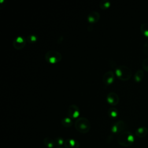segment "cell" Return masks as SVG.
Wrapping results in <instances>:
<instances>
[{"label": "cell", "mask_w": 148, "mask_h": 148, "mask_svg": "<svg viewBox=\"0 0 148 148\" xmlns=\"http://www.w3.org/2000/svg\"><path fill=\"white\" fill-rule=\"evenodd\" d=\"M37 40H38V36L34 34H31L27 37V40L30 43L35 42H36Z\"/></svg>", "instance_id": "obj_20"}, {"label": "cell", "mask_w": 148, "mask_h": 148, "mask_svg": "<svg viewBox=\"0 0 148 148\" xmlns=\"http://www.w3.org/2000/svg\"><path fill=\"white\" fill-rule=\"evenodd\" d=\"M56 148H64V147H63L60 146V147H56Z\"/></svg>", "instance_id": "obj_23"}, {"label": "cell", "mask_w": 148, "mask_h": 148, "mask_svg": "<svg viewBox=\"0 0 148 148\" xmlns=\"http://www.w3.org/2000/svg\"><path fill=\"white\" fill-rule=\"evenodd\" d=\"M62 59L61 54L56 50H49L45 54V60L50 64H56Z\"/></svg>", "instance_id": "obj_4"}, {"label": "cell", "mask_w": 148, "mask_h": 148, "mask_svg": "<svg viewBox=\"0 0 148 148\" xmlns=\"http://www.w3.org/2000/svg\"><path fill=\"white\" fill-rule=\"evenodd\" d=\"M75 127L78 132L85 134L90 131L91 124L90 121L87 118L81 117L77 119L75 121Z\"/></svg>", "instance_id": "obj_2"}, {"label": "cell", "mask_w": 148, "mask_h": 148, "mask_svg": "<svg viewBox=\"0 0 148 148\" xmlns=\"http://www.w3.org/2000/svg\"><path fill=\"white\" fill-rule=\"evenodd\" d=\"M135 138L133 134L130 131H124L120 133L117 138L118 143L123 146L128 147L133 144Z\"/></svg>", "instance_id": "obj_1"}, {"label": "cell", "mask_w": 148, "mask_h": 148, "mask_svg": "<svg viewBox=\"0 0 148 148\" xmlns=\"http://www.w3.org/2000/svg\"><path fill=\"white\" fill-rule=\"evenodd\" d=\"M80 114V110L79 107L75 104L71 105L69 106L68 109V116L70 118L76 119Z\"/></svg>", "instance_id": "obj_6"}, {"label": "cell", "mask_w": 148, "mask_h": 148, "mask_svg": "<svg viewBox=\"0 0 148 148\" xmlns=\"http://www.w3.org/2000/svg\"><path fill=\"white\" fill-rule=\"evenodd\" d=\"M148 134V129L146 127H140L136 129L135 134L138 137L143 138L147 135Z\"/></svg>", "instance_id": "obj_12"}, {"label": "cell", "mask_w": 148, "mask_h": 148, "mask_svg": "<svg viewBox=\"0 0 148 148\" xmlns=\"http://www.w3.org/2000/svg\"><path fill=\"white\" fill-rule=\"evenodd\" d=\"M106 101L112 106H115L119 102V97L116 92H110L106 95Z\"/></svg>", "instance_id": "obj_8"}, {"label": "cell", "mask_w": 148, "mask_h": 148, "mask_svg": "<svg viewBox=\"0 0 148 148\" xmlns=\"http://www.w3.org/2000/svg\"><path fill=\"white\" fill-rule=\"evenodd\" d=\"M61 124L65 127H70L73 124V121L69 117H66L62 119Z\"/></svg>", "instance_id": "obj_15"}, {"label": "cell", "mask_w": 148, "mask_h": 148, "mask_svg": "<svg viewBox=\"0 0 148 148\" xmlns=\"http://www.w3.org/2000/svg\"><path fill=\"white\" fill-rule=\"evenodd\" d=\"M108 115L110 118L114 119L116 118L118 115V110L114 107H111L109 109L108 112Z\"/></svg>", "instance_id": "obj_16"}, {"label": "cell", "mask_w": 148, "mask_h": 148, "mask_svg": "<svg viewBox=\"0 0 148 148\" xmlns=\"http://www.w3.org/2000/svg\"><path fill=\"white\" fill-rule=\"evenodd\" d=\"M110 2L108 0H102L100 2V3H99L100 8L103 10H105L108 9L110 6Z\"/></svg>", "instance_id": "obj_18"}, {"label": "cell", "mask_w": 148, "mask_h": 148, "mask_svg": "<svg viewBox=\"0 0 148 148\" xmlns=\"http://www.w3.org/2000/svg\"><path fill=\"white\" fill-rule=\"evenodd\" d=\"M54 141L56 143V147H60L62 145H64V143H65V140H64L63 138H62L61 137H57L54 139Z\"/></svg>", "instance_id": "obj_19"}, {"label": "cell", "mask_w": 148, "mask_h": 148, "mask_svg": "<svg viewBox=\"0 0 148 148\" xmlns=\"http://www.w3.org/2000/svg\"><path fill=\"white\" fill-rule=\"evenodd\" d=\"M140 31L144 36L148 38V23H143L141 24Z\"/></svg>", "instance_id": "obj_17"}, {"label": "cell", "mask_w": 148, "mask_h": 148, "mask_svg": "<svg viewBox=\"0 0 148 148\" xmlns=\"http://www.w3.org/2000/svg\"><path fill=\"white\" fill-rule=\"evenodd\" d=\"M126 128L125 123L122 120H119L114 123L111 127V131L114 134L121 133Z\"/></svg>", "instance_id": "obj_5"}, {"label": "cell", "mask_w": 148, "mask_h": 148, "mask_svg": "<svg viewBox=\"0 0 148 148\" xmlns=\"http://www.w3.org/2000/svg\"><path fill=\"white\" fill-rule=\"evenodd\" d=\"M26 44V40L23 36H18L15 38L13 42V47L17 50L22 49Z\"/></svg>", "instance_id": "obj_7"}, {"label": "cell", "mask_w": 148, "mask_h": 148, "mask_svg": "<svg viewBox=\"0 0 148 148\" xmlns=\"http://www.w3.org/2000/svg\"><path fill=\"white\" fill-rule=\"evenodd\" d=\"M144 77V72L142 69H138L135 73L134 80L136 82H140Z\"/></svg>", "instance_id": "obj_14"}, {"label": "cell", "mask_w": 148, "mask_h": 148, "mask_svg": "<svg viewBox=\"0 0 148 148\" xmlns=\"http://www.w3.org/2000/svg\"><path fill=\"white\" fill-rule=\"evenodd\" d=\"M100 18V14L98 12L93 11L90 13L87 16V21L89 23H96Z\"/></svg>", "instance_id": "obj_11"}, {"label": "cell", "mask_w": 148, "mask_h": 148, "mask_svg": "<svg viewBox=\"0 0 148 148\" xmlns=\"http://www.w3.org/2000/svg\"><path fill=\"white\" fill-rule=\"evenodd\" d=\"M143 52L145 54L148 56V40L145 42L143 46Z\"/></svg>", "instance_id": "obj_22"}, {"label": "cell", "mask_w": 148, "mask_h": 148, "mask_svg": "<svg viewBox=\"0 0 148 148\" xmlns=\"http://www.w3.org/2000/svg\"><path fill=\"white\" fill-rule=\"evenodd\" d=\"M115 73L117 77L121 80H127L130 79L132 72L127 66L121 65L118 66L115 70Z\"/></svg>", "instance_id": "obj_3"}, {"label": "cell", "mask_w": 148, "mask_h": 148, "mask_svg": "<svg viewBox=\"0 0 148 148\" xmlns=\"http://www.w3.org/2000/svg\"><path fill=\"white\" fill-rule=\"evenodd\" d=\"M142 67L145 70L148 71V58H146L143 60Z\"/></svg>", "instance_id": "obj_21"}, {"label": "cell", "mask_w": 148, "mask_h": 148, "mask_svg": "<svg viewBox=\"0 0 148 148\" xmlns=\"http://www.w3.org/2000/svg\"><path fill=\"white\" fill-rule=\"evenodd\" d=\"M79 142L75 139L69 138L65 140L64 146L65 148H79Z\"/></svg>", "instance_id": "obj_10"}, {"label": "cell", "mask_w": 148, "mask_h": 148, "mask_svg": "<svg viewBox=\"0 0 148 148\" xmlns=\"http://www.w3.org/2000/svg\"><path fill=\"white\" fill-rule=\"evenodd\" d=\"M43 142L45 145L48 148H53L54 147H56L54 139H52L50 137H46L44 139Z\"/></svg>", "instance_id": "obj_13"}, {"label": "cell", "mask_w": 148, "mask_h": 148, "mask_svg": "<svg viewBox=\"0 0 148 148\" xmlns=\"http://www.w3.org/2000/svg\"><path fill=\"white\" fill-rule=\"evenodd\" d=\"M114 80V74L112 71L106 72L103 76L102 81L105 85L112 84Z\"/></svg>", "instance_id": "obj_9"}]
</instances>
